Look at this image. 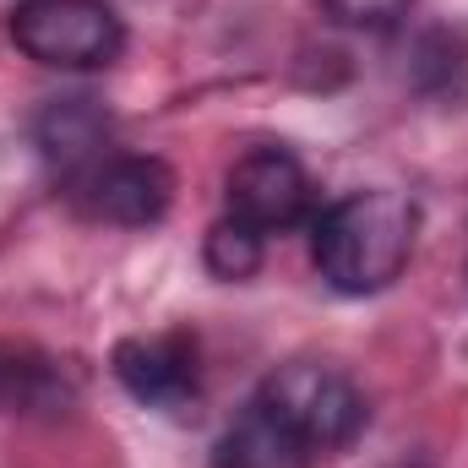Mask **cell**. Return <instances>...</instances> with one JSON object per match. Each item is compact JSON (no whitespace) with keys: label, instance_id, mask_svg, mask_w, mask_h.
I'll return each mask as SVG.
<instances>
[{"label":"cell","instance_id":"1","mask_svg":"<svg viewBox=\"0 0 468 468\" xmlns=\"http://www.w3.org/2000/svg\"><path fill=\"white\" fill-rule=\"evenodd\" d=\"M414 234H420V207L403 191L370 186V191H349L316 218L311 256L338 294H381L403 278L414 256Z\"/></svg>","mask_w":468,"mask_h":468},{"label":"cell","instance_id":"2","mask_svg":"<svg viewBox=\"0 0 468 468\" xmlns=\"http://www.w3.org/2000/svg\"><path fill=\"white\" fill-rule=\"evenodd\" d=\"M250 414L278 436L289 463L305 468L327 452H344L365 431V392L338 365L294 359L261 381V392L250 398Z\"/></svg>","mask_w":468,"mask_h":468},{"label":"cell","instance_id":"3","mask_svg":"<svg viewBox=\"0 0 468 468\" xmlns=\"http://www.w3.org/2000/svg\"><path fill=\"white\" fill-rule=\"evenodd\" d=\"M11 44L49 71H104L125 55V22L110 0H22Z\"/></svg>","mask_w":468,"mask_h":468},{"label":"cell","instance_id":"4","mask_svg":"<svg viewBox=\"0 0 468 468\" xmlns=\"http://www.w3.org/2000/svg\"><path fill=\"white\" fill-rule=\"evenodd\" d=\"M224 197L229 218L250 224L256 234H289L311 213V175L289 147H250L245 158H234Z\"/></svg>","mask_w":468,"mask_h":468},{"label":"cell","instance_id":"5","mask_svg":"<svg viewBox=\"0 0 468 468\" xmlns=\"http://www.w3.org/2000/svg\"><path fill=\"white\" fill-rule=\"evenodd\" d=\"M82 202L93 218L120 224V229H147L169 213L175 202V169L147 153H120L82 175Z\"/></svg>","mask_w":468,"mask_h":468},{"label":"cell","instance_id":"6","mask_svg":"<svg viewBox=\"0 0 468 468\" xmlns=\"http://www.w3.org/2000/svg\"><path fill=\"white\" fill-rule=\"evenodd\" d=\"M115 376L120 387L164 414H180L186 403H197V344L186 333H164V338H125L115 344Z\"/></svg>","mask_w":468,"mask_h":468},{"label":"cell","instance_id":"7","mask_svg":"<svg viewBox=\"0 0 468 468\" xmlns=\"http://www.w3.org/2000/svg\"><path fill=\"white\" fill-rule=\"evenodd\" d=\"M110 136V120L93 99H49V110L38 115V147L55 169L66 175H88L99 164V147Z\"/></svg>","mask_w":468,"mask_h":468},{"label":"cell","instance_id":"8","mask_svg":"<svg viewBox=\"0 0 468 468\" xmlns=\"http://www.w3.org/2000/svg\"><path fill=\"white\" fill-rule=\"evenodd\" d=\"M261 239H267V234H256L250 224H239V218H218V224L207 229V245H202L207 272L224 278V283L256 278V267H261Z\"/></svg>","mask_w":468,"mask_h":468},{"label":"cell","instance_id":"9","mask_svg":"<svg viewBox=\"0 0 468 468\" xmlns=\"http://www.w3.org/2000/svg\"><path fill=\"white\" fill-rule=\"evenodd\" d=\"M327 16L349 33H392L414 11V0H322Z\"/></svg>","mask_w":468,"mask_h":468}]
</instances>
